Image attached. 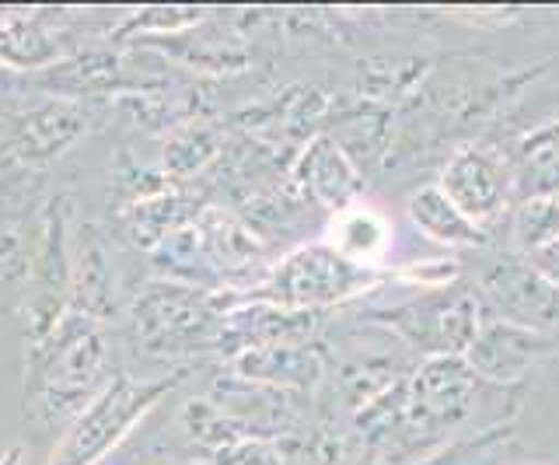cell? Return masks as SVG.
Masks as SVG:
<instances>
[{
  "mask_svg": "<svg viewBox=\"0 0 559 465\" xmlns=\"http://www.w3.org/2000/svg\"><path fill=\"white\" fill-rule=\"evenodd\" d=\"M238 368H241V374L259 378V382L297 385V389H311L322 374L319 357H314V350H308L305 343H273V347H255V350L238 357Z\"/></svg>",
  "mask_w": 559,
  "mask_h": 465,
  "instance_id": "ba28073f",
  "label": "cell"
},
{
  "mask_svg": "<svg viewBox=\"0 0 559 465\" xmlns=\"http://www.w3.org/2000/svg\"><path fill=\"white\" fill-rule=\"evenodd\" d=\"M542 350V343L532 330H518L511 322H497V325H486V330L476 336V343L468 347V357L476 371L489 374V378H500V382H511L518 378L528 360Z\"/></svg>",
  "mask_w": 559,
  "mask_h": 465,
  "instance_id": "5b68a950",
  "label": "cell"
},
{
  "mask_svg": "<svg viewBox=\"0 0 559 465\" xmlns=\"http://www.w3.org/2000/svg\"><path fill=\"white\" fill-rule=\"evenodd\" d=\"M4 22H8V14H0V28H4Z\"/></svg>",
  "mask_w": 559,
  "mask_h": 465,
  "instance_id": "4fadbf2b",
  "label": "cell"
},
{
  "mask_svg": "<svg viewBox=\"0 0 559 465\" xmlns=\"http://www.w3.org/2000/svg\"><path fill=\"white\" fill-rule=\"evenodd\" d=\"M552 238H559V196H528L514 211V242L532 255Z\"/></svg>",
  "mask_w": 559,
  "mask_h": 465,
  "instance_id": "30bf717a",
  "label": "cell"
},
{
  "mask_svg": "<svg viewBox=\"0 0 559 465\" xmlns=\"http://www.w3.org/2000/svg\"><path fill=\"white\" fill-rule=\"evenodd\" d=\"M301 179L325 206H332V211H349V203H354L360 189V176L354 162H349L343 147L332 144L329 136H319V141L305 151Z\"/></svg>",
  "mask_w": 559,
  "mask_h": 465,
  "instance_id": "277c9868",
  "label": "cell"
},
{
  "mask_svg": "<svg viewBox=\"0 0 559 465\" xmlns=\"http://www.w3.org/2000/svg\"><path fill=\"white\" fill-rule=\"evenodd\" d=\"M409 220L416 224L419 231H424L427 238H433V242L441 246H479L483 242V228L476 220H468L459 206H454L444 193L441 186H424L416 189V193L409 196Z\"/></svg>",
  "mask_w": 559,
  "mask_h": 465,
  "instance_id": "52a82bcc",
  "label": "cell"
},
{
  "mask_svg": "<svg viewBox=\"0 0 559 465\" xmlns=\"http://www.w3.org/2000/svg\"><path fill=\"white\" fill-rule=\"evenodd\" d=\"M532 270L538 273L542 281L559 290V238H552L549 246H542L538 252H532Z\"/></svg>",
  "mask_w": 559,
  "mask_h": 465,
  "instance_id": "8fae6325",
  "label": "cell"
},
{
  "mask_svg": "<svg viewBox=\"0 0 559 465\" xmlns=\"http://www.w3.org/2000/svg\"><path fill=\"white\" fill-rule=\"evenodd\" d=\"M437 186H441V193L459 206L468 220H476L479 228L489 217L500 214L503 196H507L503 168L497 165L493 154H486L483 147L454 151Z\"/></svg>",
  "mask_w": 559,
  "mask_h": 465,
  "instance_id": "3957f363",
  "label": "cell"
},
{
  "mask_svg": "<svg viewBox=\"0 0 559 465\" xmlns=\"http://www.w3.org/2000/svg\"><path fill=\"white\" fill-rule=\"evenodd\" d=\"M371 281H374L371 270L343 260L336 249L308 246V249L290 252L287 260L273 270L270 287L280 305H294L305 312V308H314V305L346 301Z\"/></svg>",
  "mask_w": 559,
  "mask_h": 465,
  "instance_id": "7a4b0ae2",
  "label": "cell"
},
{
  "mask_svg": "<svg viewBox=\"0 0 559 465\" xmlns=\"http://www.w3.org/2000/svg\"><path fill=\"white\" fill-rule=\"evenodd\" d=\"M0 465H22V448H8V452L0 455Z\"/></svg>",
  "mask_w": 559,
  "mask_h": 465,
  "instance_id": "7c38bea8",
  "label": "cell"
},
{
  "mask_svg": "<svg viewBox=\"0 0 559 465\" xmlns=\"http://www.w3.org/2000/svg\"><path fill=\"white\" fill-rule=\"evenodd\" d=\"M392 235L389 224H384L374 211H360V206H349V211H340L336 224H332L329 235V249H336L343 260L357 263V266H371L378 263L384 249H389Z\"/></svg>",
  "mask_w": 559,
  "mask_h": 465,
  "instance_id": "9c48e42d",
  "label": "cell"
},
{
  "mask_svg": "<svg viewBox=\"0 0 559 465\" xmlns=\"http://www.w3.org/2000/svg\"><path fill=\"white\" fill-rule=\"evenodd\" d=\"M486 290L514 319H556L559 290L546 284L532 266H497L486 277Z\"/></svg>",
  "mask_w": 559,
  "mask_h": 465,
  "instance_id": "8992f818",
  "label": "cell"
},
{
  "mask_svg": "<svg viewBox=\"0 0 559 465\" xmlns=\"http://www.w3.org/2000/svg\"><path fill=\"white\" fill-rule=\"evenodd\" d=\"M171 378L162 382H133L119 374L105 385L92 403L81 406L78 420L67 427L60 444L52 448L46 465H95L112 448L130 434L133 424H140L147 413L162 403V395L171 392Z\"/></svg>",
  "mask_w": 559,
  "mask_h": 465,
  "instance_id": "6da1fadb",
  "label": "cell"
}]
</instances>
